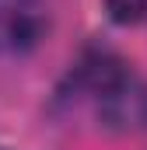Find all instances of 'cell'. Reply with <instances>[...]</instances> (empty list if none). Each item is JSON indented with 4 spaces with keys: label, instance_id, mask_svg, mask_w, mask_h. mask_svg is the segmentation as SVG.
<instances>
[{
    "label": "cell",
    "instance_id": "obj_4",
    "mask_svg": "<svg viewBox=\"0 0 147 150\" xmlns=\"http://www.w3.org/2000/svg\"><path fill=\"white\" fill-rule=\"evenodd\" d=\"M0 150H7V147H4V143H0Z\"/></svg>",
    "mask_w": 147,
    "mask_h": 150
},
{
    "label": "cell",
    "instance_id": "obj_2",
    "mask_svg": "<svg viewBox=\"0 0 147 150\" xmlns=\"http://www.w3.org/2000/svg\"><path fill=\"white\" fill-rule=\"evenodd\" d=\"M49 7L46 0H0V56H18L35 49L46 35Z\"/></svg>",
    "mask_w": 147,
    "mask_h": 150
},
{
    "label": "cell",
    "instance_id": "obj_1",
    "mask_svg": "<svg viewBox=\"0 0 147 150\" xmlns=\"http://www.w3.org/2000/svg\"><path fill=\"white\" fill-rule=\"evenodd\" d=\"M77 91H84L95 101V112L109 129L119 133L147 129V84L133 77L119 59L112 56L84 59L77 70Z\"/></svg>",
    "mask_w": 147,
    "mask_h": 150
},
{
    "label": "cell",
    "instance_id": "obj_3",
    "mask_svg": "<svg viewBox=\"0 0 147 150\" xmlns=\"http://www.w3.org/2000/svg\"><path fill=\"white\" fill-rule=\"evenodd\" d=\"M105 11L116 25H137L147 11V0H105Z\"/></svg>",
    "mask_w": 147,
    "mask_h": 150
}]
</instances>
